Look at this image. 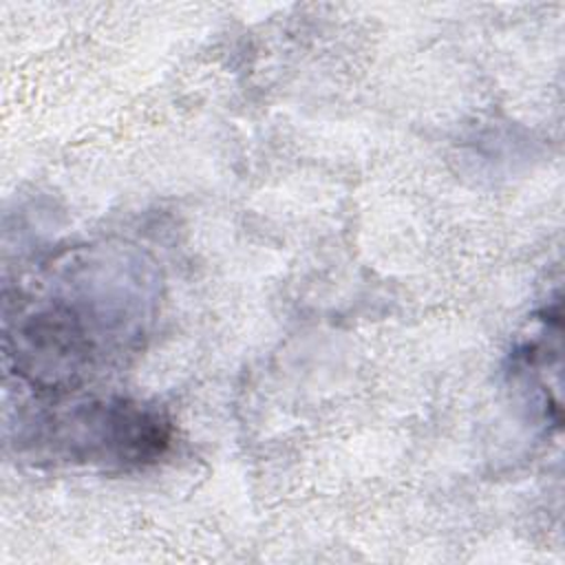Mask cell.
Returning a JSON list of instances; mask_svg holds the SVG:
<instances>
[{
	"instance_id": "1",
	"label": "cell",
	"mask_w": 565,
	"mask_h": 565,
	"mask_svg": "<svg viewBox=\"0 0 565 565\" xmlns=\"http://www.w3.org/2000/svg\"><path fill=\"white\" fill-rule=\"evenodd\" d=\"M29 441L49 444L71 459L99 463H143L168 444L163 417L141 404L79 402L31 422Z\"/></svg>"
}]
</instances>
